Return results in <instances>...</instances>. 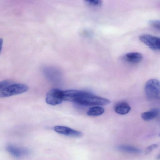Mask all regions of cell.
Listing matches in <instances>:
<instances>
[{
    "mask_svg": "<svg viewBox=\"0 0 160 160\" xmlns=\"http://www.w3.org/2000/svg\"><path fill=\"white\" fill-rule=\"evenodd\" d=\"M115 112L121 115H125L128 113L131 110L129 105L125 102H120L116 104L114 107Z\"/></svg>",
    "mask_w": 160,
    "mask_h": 160,
    "instance_id": "obj_8",
    "label": "cell"
},
{
    "mask_svg": "<svg viewBox=\"0 0 160 160\" xmlns=\"http://www.w3.org/2000/svg\"><path fill=\"white\" fill-rule=\"evenodd\" d=\"M87 3L89 5L95 7H99L102 4V1L101 0H88Z\"/></svg>",
    "mask_w": 160,
    "mask_h": 160,
    "instance_id": "obj_14",
    "label": "cell"
},
{
    "mask_svg": "<svg viewBox=\"0 0 160 160\" xmlns=\"http://www.w3.org/2000/svg\"><path fill=\"white\" fill-rule=\"evenodd\" d=\"M28 88L22 83L13 84L0 92V98H3L17 95L26 92Z\"/></svg>",
    "mask_w": 160,
    "mask_h": 160,
    "instance_id": "obj_3",
    "label": "cell"
},
{
    "mask_svg": "<svg viewBox=\"0 0 160 160\" xmlns=\"http://www.w3.org/2000/svg\"><path fill=\"white\" fill-rule=\"evenodd\" d=\"M149 24L158 30H160V22L159 20H152L149 22Z\"/></svg>",
    "mask_w": 160,
    "mask_h": 160,
    "instance_id": "obj_15",
    "label": "cell"
},
{
    "mask_svg": "<svg viewBox=\"0 0 160 160\" xmlns=\"http://www.w3.org/2000/svg\"><path fill=\"white\" fill-rule=\"evenodd\" d=\"M13 83V82L10 80H6L0 81V92Z\"/></svg>",
    "mask_w": 160,
    "mask_h": 160,
    "instance_id": "obj_13",
    "label": "cell"
},
{
    "mask_svg": "<svg viewBox=\"0 0 160 160\" xmlns=\"http://www.w3.org/2000/svg\"><path fill=\"white\" fill-rule=\"evenodd\" d=\"M159 113L158 108H154L147 112L142 113L141 115L142 118L145 121L151 120L157 117Z\"/></svg>",
    "mask_w": 160,
    "mask_h": 160,
    "instance_id": "obj_10",
    "label": "cell"
},
{
    "mask_svg": "<svg viewBox=\"0 0 160 160\" xmlns=\"http://www.w3.org/2000/svg\"><path fill=\"white\" fill-rule=\"evenodd\" d=\"M63 100L84 106L105 105L110 103V101L105 98L77 90L63 91Z\"/></svg>",
    "mask_w": 160,
    "mask_h": 160,
    "instance_id": "obj_1",
    "label": "cell"
},
{
    "mask_svg": "<svg viewBox=\"0 0 160 160\" xmlns=\"http://www.w3.org/2000/svg\"><path fill=\"white\" fill-rule=\"evenodd\" d=\"M117 148L120 151L129 153L138 154L141 152V151L140 149L128 145H119L117 146Z\"/></svg>",
    "mask_w": 160,
    "mask_h": 160,
    "instance_id": "obj_11",
    "label": "cell"
},
{
    "mask_svg": "<svg viewBox=\"0 0 160 160\" xmlns=\"http://www.w3.org/2000/svg\"><path fill=\"white\" fill-rule=\"evenodd\" d=\"M124 58L128 62L132 63H137L140 62L142 58V55L137 52H131L126 54Z\"/></svg>",
    "mask_w": 160,
    "mask_h": 160,
    "instance_id": "obj_9",
    "label": "cell"
},
{
    "mask_svg": "<svg viewBox=\"0 0 160 160\" xmlns=\"http://www.w3.org/2000/svg\"><path fill=\"white\" fill-rule=\"evenodd\" d=\"M3 41L2 39H0V53L2 48Z\"/></svg>",
    "mask_w": 160,
    "mask_h": 160,
    "instance_id": "obj_17",
    "label": "cell"
},
{
    "mask_svg": "<svg viewBox=\"0 0 160 160\" xmlns=\"http://www.w3.org/2000/svg\"><path fill=\"white\" fill-rule=\"evenodd\" d=\"M145 92L147 98L150 100L159 99L160 85L159 81L156 79H151L145 85Z\"/></svg>",
    "mask_w": 160,
    "mask_h": 160,
    "instance_id": "obj_2",
    "label": "cell"
},
{
    "mask_svg": "<svg viewBox=\"0 0 160 160\" xmlns=\"http://www.w3.org/2000/svg\"><path fill=\"white\" fill-rule=\"evenodd\" d=\"M6 149L11 155L17 158L23 157L29 153V151L27 149L12 144L8 145Z\"/></svg>",
    "mask_w": 160,
    "mask_h": 160,
    "instance_id": "obj_6",
    "label": "cell"
},
{
    "mask_svg": "<svg viewBox=\"0 0 160 160\" xmlns=\"http://www.w3.org/2000/svg\"><path fill=\"white\" fill-rule=\"evenodd\" d=\"M54 130L58 133L68 136L78 138L82 136L81 132L65 126H56L54 127Z\"/></svg>",
    "mask_w": 160,
    "mask_h": 160,
    "instance_id": "obj_7",
    "label": "cell"
},
{
    "mask_svg": "<svg viewBox=\"0 0 160 160\" xmlns=\"http://www.w3.org/2000/svg\"><path fill=\"white\" fill-rule=\"evenodd\" d=\"M104 110L102 107L96 106L90 108L87 112V114L89 116H97L102 114Z\"/></svg>",
    "mask_w": 160,
    "mask_h": 160,
    "instance_id": "obj_12",
    "label": "cell"
},
{
    "mask_svg": "<svg viewBox=\"0 0 160 160\" xmlns=\"http://www.w3.org/2000/svg\"><path fill=\"white\" fill-rule=\"evenodd\" d=\"M158 147L157 144H155L148 146L146 149L145 151V153L146 155L148 154L150 152L153 150L157 148Z\"/></svg>",
    "mask_w": 160,
    "mask_h": 160,
    "instance_id": "obj_16",
    "label": "cell"
},
{
    "mask_svg": "<svg viewBox=\"0 0 160 160\" xmlns=\"http://www.w3.org/2000/svg\"><path fill=\"white\" fill-rule=\"evenodd\" d=\"M63 91L53 88L49 90L47 93L46 102L49 104L54 106L60 104L63 100Z\"/></svg>",
    "mask_w": 160,
    "mask_h": 160,
    "instance_id": "obj_4",
    "label": "cell"
},
{
    "mask_svg": "<svg viewBox=\"0 0 160 160\" xmlns=\"http://www.w3.org/2000/svg\"><path fill=\"white\" fill-rule=\"evenodd\" d=\"M139 38L142 42L151 49L156 51L159 50V38L149 34H144L141 35Z\"/></svg>",
    "mask_w": 160,
    "mask_h": 160,
    "instance_id": "obj_5",
    "label": "cell"
}]
</instances>
